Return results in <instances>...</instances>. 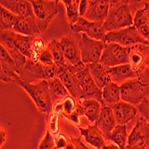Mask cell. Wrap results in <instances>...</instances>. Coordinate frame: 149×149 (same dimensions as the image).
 I'll use <instances>...</instances> for the list:
<instances>
[{
	"label": "cell",
	"instance_id": "1",
	"mask_svg": "<svg viewBox=\"0 0 149 149\" xmlns=\"http://www.w3.org/2000/svg\"><path fill=\"white\" fill-rule=\"evenodd\" d=\"M133 24L134 16L131 15L130 1H110L108 15L103 23L106 33L128 28Z\"/></svg>",
	"mask_w": 149,
	"mask_h": 149
},
{
	"label": "cell",
	"instance_id": "2",
	"mask_svg": "<svg viewBox=\"0 0 149 149\" xmlns=\"http://www.w3.org/2000/svg\"><path fill=\"white\" fill-rule=\"evenodd\" d=\"M15 84L22 87L33 100L38 111L42 113L48 114L53 111V102L50 95L48 81L44 79L36 83H26L20 79H16Z\"/></svg>",
	"mask_w": 149,
	"mask_h": 149
},
{
	"label": "cell",
	"instance_id": "3",
	"mask_svg": "<svg viewBox=\"0 0 149 149\" xmlns=\"http://www.w3.org/2000/svg\"><path fill=\"white\" fill-rule=\"evenodd\" d=\"M34 15L36 16L40 34L46 31L53 19L58 13V4L56 0H31Z\"/></svg>",
	"mask_w": 149,
	"mask_h": 149
},
{
	"label": "cell",
	"instance_id": "4",
	"mask_svg": "<svg viewBox=\"0 0 149 149\" xmlns=\"http://www.w3.org/2000/svg\"><path fill=\"white\" fill-rule=\"evenodd\" d=\"M78 44L81 55V59L85 64L99 63L105 43L101 40L89 38L84 33L78 34Z\"/></svg>",
	"mask_w": 149,
	"mask_h": 149
},
{
	"label": "cell",
	"instance_id": "5",
	"mask_svg": "<svg viewBox=\"0 0 149 149\" xmlns=\"http://www.w3.org/2000/svg\"><path fill=\"white\" fill-rule=\"evenodd\" d=\"M104 43H117L124 47H130L136 45H149L148 40L139 32L134 25L123 30L107 32Z\"/></svg>",
	"mask_w": 149,
	"mask_h": 149
},
{
	"label": "cell",
	"instance_id": "6",
	"mask_svg": "<svg viewBox=\"0 0 149 149\" xmlns=\"http://www.w3.org/2000/svg\"><path fill=\"white\" fill-rule=\"evenodd\" d=\"M147 83H145L140 78L133 79L126 81L120 86V100L133 104L139 105L145 98H146Z\"/></svg>",
	"mask_w": 149,
	"mask_h": 149
},
{
	"label": "cell",
	"instance_id": "7",
	"mask_svg": "<svg viewBox=\"0 0 149 149\" xmlns=\"http://www.w3.org/2000/svg\"><path fill=\"white\" fill-rule=\"evenodd\" d=\"M99 63L106 68L128 64L129 47H124L117 43H105Z\"/></svg>",
	"mask_w": 149,
	"mask_h": 149
},
{
	"label": "cell",
	"instance_id": "8",
	"mask_svg": "<svg viewBox=\"0 0 149 149\" xmlns=\"http://www.w3.org/2000/svg\"><path fill=\"white\" fill-rule=\"evenodd\" d=\"M149 147V125L139 117L128 137L127 149H146Z\"/></svg>",
	"mask_w": 149,
	"mask_h": 149
},
{
	"label": "cell",
	"instance_id": "9",
	"mask_svg": "<svg viewBox=\"0 0 149 149\" xmlns=\"http://www.w3.org/2000/svg\"><path fill=\"white\" fill-rule=\"evenodd\" d=\"M79 85L82 88L86 99H96L102 104V90L97 86L88 71V66L74 74Z\"/></svg>",
	"mask_w": 149,
	"mask_h": 149
},
{
	"label": "cell",
	"instance_id": "10",
	"mask_svg": "<svg viewBox=\"0 0 149 149\" xmlns=\"http://www.w3.org/2000/svg\"><path fill=\"white\" fill-rule=\"evenodd\" d=\"M71 29L77 34L84 33L93 39L104 42L106 31L104 29L102 22H89L84 17H79L77 22L71 26Z\"/></svg>",
	"mask_w": 149,
	"mask_h": 149
},
{
	"label": "cell",
	"instance_id": "11",
	"mask_svg": "<svg viewBox=\"0 0 149 149\" xmlns=\"http://www.w3.org/2000/svg\"><path fill=\"white\" fill-rule=\"evenodd\" d=\"M0 62H1V74H0L1 80L4 82L15 83L19 78L18 67L8 51L2 45L0 46Z\"/></svg>",
	"mask_w": 149,
	"mask_h": 149
},
{
	"label": "cell",
	"instance_id": "12",
	"mask_svg": "<svg viewBox=\"0 0 149 149\" xmlns=\"http://www.w3.org/2000/svg\"><path fill=\"white\" fill-rule=\"evenodd\" d=\"M20 79L26 83H36V81L39 80H47L45 73V67L40 63L33 62L28 59L26 63L22 67L18 72Z\"/></svg>",
	"mask_w": 149,
	"mask_h": 149
},
{
	"label": "cell",
	"instance_id": "13",
	"mask_svg": "<svg viewBox=\"0 0 149 149\" xmlns=\"http://www.w3.org/2000/svg\"><path fill=\"white\" fill-rule=\"evenodd\" d=\"M63 55L67 63L71 65H78L82 62L78 41L71 35H66L59 39Z\"/></svg>",
	"mask_w": 149,
	"mask_h": 149
},
{
	"label": "cell",
	"instance_id": "14",
	"mask_svg": "<svg viewBox=\"0 0 149 149\" xmlns=\"http://www.w3.org/2000/svg\"><path fill=\"white\" fill-rule=\"evenodd\" d=\"M109 8V0H89L88 9L84 18L89 22L104 23L107 18Z\"/></svg>",
	"mask_w": 149,
	"mask_h": 149
},
{
	"label": "cell",
	"instance_id": "15",
	"mask_svg": "<svg viewBox=\"0 0 149 149\" xmlns=\"http://www.w3.org/2000/svg\"><path fill=\"white\" fill-rule=\"evenodd\" d=\"M146 46L136 45L129 47V64L131 69L143 79V72L146 64Z\"/></svg>",
	"mask_w": 149,
	"mask_h": 149
},
{
	"label": "cell",
	"instance_id": "16",
	"mask_svg": "<svg viewBox=\"0 0 149 149\" xmlns=\"http://www.w3.org/2000/svg\"><path fill=\"white\" fill-rule=\"evenodd\" d=\"M99 130L104 135V139L110 140L112 131L118 125L116 119L114 117L113 109L108 106H102V111L100 116L96 123Z\"/></svg>",
	"mask_w": 149,
	"mask_h": 149
},
{
	"label": "cell",
	"instance_id": "17",
	"mask_svg": "<svg viewBox=\"0 0 149 149\" xmlns=\"http://www.w3.org/2000/svg\"><path fill=\"white\" fill-rule=\"evenodd\" d=\"M117 123L120 125H127L130 120L137 116L139 111L137 106L129 103L120 101L112 107Z\"/></svg>",
	"mask_w": 149,
	"mask_h": 149
},
{
	"label": "cell",
	"instance_id": "18",
	"mask_svg": "<svg viewBox=\"0 0 149 149\" xmlns=\"http://www.w3.org/2000/svg\"><path fill=\"white\" fill-rule=\"evenodd\" d=\"M0 6L19 17L25 18L34 15L33 6L31 1L27 0H1Z\"/></svg>",
	"mask_w": 149,
	"mask_h": 149
},
{
	"label": "cell",
	"instance_id": "19",
	"mask_svg": "<svg viewBox=\"0 0 149 149\" xmlns=\"http://www.w3.org/2000/svg\"><path fill=\"white\" fill-rule=\"evenodd\" d=\"M78 129L85 142L95 149H102L106 145L104 135L96 123L95 125H88L87 128L78 126Z\"/></svg>",
	"mask_w": 149,
	"mask_h": 149
},
{
	"label": "cell",
	"instance_id": "20",
	"mask_svg": "<svg viewBox=\"0 0 149 149\" xmlns=\"http://www.w3.org/2000/svg\"><path fill=\"white\" fill-rule=\"evenodd\" d=\"M107 72L109 73L112 82L119 86L123 85L128 80L139 78V76L131 69L129 63L107 68Z\"/></svg>",
	"mask_w": 149,
	"mask_h": 149
},
{
	"label": "cell",
	"instance_id": "21",
	"mask_svg": "<svg viewBox=\"0 0 149 149\" xmlns=\"http://www.w3.org/2000/svg\"><path fill=\"white\" fill-rule=\"evenodd\" d=\"M13 31L24 36H38L40 34L38 22L35 15L30 17H20L17 22L13 27Z\"/></svg>",
	"mask_w": 149,
	"mask_h": 149
},
{
	"label": "cell",
	"instance_id": "22",
	"mask_svg": "<svg viewBox=\"0 0 149 149\" xmlns=\"http://www.w3.org/2000/svg\"><path fill=\"white\" fill-rule=\"evenodd\" d=\"M61 81L65 86L66 89L68 90L70 96L76 99L77 101H79L81 99L85 98V94L79 85L76 78L74 77L73 74H72L70 72H68L66 69L59 75L58 77Z\"/></svg>",
	"mask_w": 149,
	"mask_h": 149
},
{
	"label": "cell",
	"instance_id": "23",
	"mask_svg": "<svg viewBox=\"0 0 149 149\" xmlns=\"http://www.w3.org/2000/svg\"><path fill=\"white\" fill-rule=\"evenodd\" d=\"M79 106L83 116H86L89 121L96 123L102 111V104L96 99H81L78 101Z\"/></svg>",
	"mask_w": 149,
	"mask_h": 149
},
{
	"label": "cell",
	"instance_id": "24",
	"mask_svg": "<svg viewBox=\"0 0 149 149\" xmlns=\"http://www.w3.org/2000/svg\"><path fill=\"white\" fill-rule=\"evenodd\" d=\"M10 34H11V38L15 46L16 47V48L24 55L27 58L31 59V47L33 45V42L36 38L37 36H32V37H29V36H24L19 33H16L13 31H10Z\"/></svg>",
	"mask_w": 149,
	"mask_h": 149
},
{
	"label": "cell",
	"instance_id": "25",
	"mask_svg": "<svg viewBox=\"0 0 149 149\" xmlns=\"http://www.w3.org/2000/svg\"><path fill=\"white\" fill-rule=\"evenodd\" d=\"M88 71L95 81L97 86L102 90L107 84L111 82V79L109 76V73L107 72V68L103 66L101 63H91L88 64Z\"/></svg>",
	"mask_w": 149,
	"mask_h": 149
},
{
	"label": "cell",
	"instance_id": "26",
	"mask_svg": "<svg viewBox=\"0 0 149 149\" xmlns=\"http://www.w3.org/2000/svg\"><path fill=\"white\" fill-rule=\"evenodd\" d=\"M120 101V86L111 81L102 89V105L112 108Z\"/></svg>",
	"mask_w": 149,
	"mask_h": 149
},
{
	"label": "cell",
	"instance_id": "27",
	"mask_svg": "<svg viewBox=\"0 0 149 149\" xmlns=\"http://www.w3.org/2000/svg\"><path fill=\"white\" fill-rule=\"evenodd\" d=\"M48 86L50 90V95L53 103H56L61 100H63L65 97H69V92L66 89L65 86L61 81L59 78H56L53 79H49Z\"/></svg>",
	"mask_w": 149,
	"mask_h": 149
},
{
	"label": "cell",
	"instance_id": "28",
	"mask_svg": "<svg viewBox=\"0 0 149 149\" xmlns=\"http://www.w3.org/2000/svg\"><path fill=\"white\" fill-rule=\"evenodd\" d=\"M139 32L149 41V20L145 8H139L134 15V24Z\"/></svg>",
	"mask_w": 149,
	"mask_h": 149
},
{
	"label": "cell",
	"instance_id": "29",
	"mask_svg": "<svg viewBox=\"0 0 149 149\" xmlns=\"http://www.w3.org/2000/svg\"><path fill=\"white\" fill-rule=\"evenodd\" d=\"M47 47L49 49V51L52 54L55 64L57 65L58 67H60V68H66L67 62L65 60V57H64L63 52L59 40H57L56 38L52 39L51 41L47 45Z\"/></svg>",
	"mask_w": 149,
	"mask_h": 149
},
{
	"label": "cell",
	"instance_id": "30",
	"mask_svg": "<svg viewBox=\"0 0 149 149\" xmlns=\"http://www.w3.org/2000/svg\"><path fill=\"white\" fill-rule=\"evenodd\" d=\"M128 137L129 135L127 132V126L118 124L111 133L110 141L118 146L120 149H127Z\"/></svg>",
	"mask_w": 149,
	"mask_h": 149
},
{
	"label": "cell",
	"instance_id": "31",
	"mask_svg": "<svg viewBox=\"0 0 149 149\" xmlns=\"http://www.w3.org/2000/svg\"><path fill=\"white\" fill-rule=\"evenodd\" d=\"M62 2L65 6L66 20L71 27L73 24H75L80 17L79 13V0H63Z\"/></svg>",
	"mask_w": 149,
	"mask_h": 149
},
{
	"label": "cell",
	"instance_id": "32",
	"mask_svg": "<svg viewBox=\"0 0 149 149\" xmlns=\"http://www.w3.org/2000/svg\"><path fill=\"white\" fill-rule=\"evenodd\" d=\"M20 17L4 7L0 8V29L1 31H12Z\"/></svg>",
	"mask_w": 149,
	"mask_h": 149
},
{
	"label": "cell",
	"instance_id": "33",
	"mask_svg": "<svg viewBox=\"0 0 149 149\" xmlns=\"http://www.w3.org/2000/svg\"><path fill=\"white\" fill-rule=\"evenodd\" d=\"M47 47V45H45L44 41L42 40V38H40L38 36L36 37L32 47H31V60H32L33 62L38 63V59L39 56L41 55V53L44 51V49Z\"/></svg>",
	"mask_w": 149,
	"mask_h": 149
},
{
	"label": "cell",
	"instance_id": "34",
	"mask_svg": "<svg viewBox=\"0 0 149 149\" xmlns=\"http://www.w3.org/2000/svg\"><path fill=\"white\" fill-rule=\"evenodd\" d=\"M77 106H78V101L72 97L71 96L65 97L63 100V115L68 116L72 114L74 112L77 110Z\"/></svg>",
	"mask_w": 149,
	"mask_h": 149
},
{
	"label": "cell",
	"instance_id": "35",
	"mask_svg": "<svg viewBox=\"0 0 149 149\" xmlns=\"http://www.w3.org/2000/svg\"><path fill=\"white\" fill-rule=\"evenodd\" d=\"M59 113L52 111L48 119V131L52 135H56L59 131Z\"/></svg>",
	"mask_w": 149,
	"mask_h": 149
},
{
	"label": "cell",
	"instance_id": "36",
	"mask_svg": "<svg viewBox=\"0 0 149 149\" xmlns=\"http://www.w3.org/2000/svg\"><path fill=\"white\" fill-rule=\"evenodd\" d=\"M38 149H56L55 145V138L53 135L47 130L45 137L42 139L38 145Z\"/></svg>",
	"mask_w": 149,
	"mask_h": 149
},
{
	"label": "cell",
	"instance_id": "37",
	"mask_svg": "<svg viewBox=\"0 0 149 149\" xmlns=\"http://www.w3.org/2000/svg\"><path fill=\"white\" fill-rule=\"evenodd\" d=\"M138 111L140 113V116L143 117V119L146 121L149 125V100L145 98L139 105H137Z\"/></svg>",
	"mask_w": 149,
	"mask_h": 149
},
{
	"label": "cell",
	"instance_id": "38",
	"mask_svg": "<svg viewBox=\"0 0 149 149\" xmlns=\"http://www.w3.org/2000/svg\"><path fill=\"white\" fill-rule=\"evenodd\" d=\"M38 63H40L44 66H49V65L55 64L53 56H52V54L47 47H46L44 49V51L41 53V55H40L39 59H38Z\"/></svg>",
	"mask_w": 149,
	"mask_h": 149
},
{
	"label": "cell",
	"instance_id": "39",
	"mask_svg": "<svg viewBox=\"0 0 149 149\" xmlns=\"http://www.w3.org/2000/svg\"><path fill=\"white\" fill-rule=\"evenodd\" d=\"M70 142L71 139H68L63 134H59L55 137V145L56 149H65Z\"/></svg>",
	"mask_w": 149,
	"mask_h": 149
},
{
	"label": "cell",
	"instance_id": "40",
	"mask_svg": "<svg viewBox=\"0 0 149 149\" xmlns=\"http://www.w3.org/2000/svg\"><path fill=\"white\" fill-rule=\"evenodd\" d=\"M89 5V0H80L79 6V13L80 17H84L88 9Z\"/></svg>",
	"mask_w": 149,
	"mask_h": 149
},
{
	"label": "cell",
	"instance_id": "41",
	"mask_svg": "<svg viewBox=\"0 0 149 149\" xmlns=\"http://www.w3.org/2000/svg\"><path fill=\"white\" fill-rule=\"evenodd\" d=\"M72 142L74 144L76 149H90L89 147H88L79 138H70Z\"/></svg>",
	"mask_w": 149,
	"mask_h": 149
},
{
	"label": "cell",
	"instance_id": "42",
	"mask_svg": "<svg viewBox=\"0 0 149 149\" xmlns=\"http://www.w3.org/2000/svg\"><path fill=\"white\" fill-rule=\"evenodd\" d=\"M6 140V133L4 130H0V145H1V146L5 144Z\"/></svg>",
	"mask_w": 149,
	"mask_h": 149
},
{
	"label": "cell",
	"instance_id": "43",
	"mask_svg": "<svg viewBox=\"0 0 149 149\" xmlns=\"http://www.w3.org/2000/svg\"><path fill=\"white\" fill-rule=\"evenodd\" d=\"M146 64L149 67V45L146 46Z\"/></svg>",
	"mask_w": 149,
	"mask_h": 149
},
{
	"label": "cell",
	"instance_id": "44",
	"mask_svg": "<svg viewBox=\"0 0 149 149\" xmlns=\"http://www.w3.org/2000/svg\"><path fill=\"white\" fill-rule=\"evenodd\" d=\"M115 147V145H105L102 149H114Z\"/></svg>",
	"mask_w": 149,
	"mask_h": 149
},
{
	"label": "cell",
	"instance_id": "45",
	"mask_svg": "<svg viewBox=\"0 0 149 149\" xmlns=\"http://www.w3.org/2000/svg\"><path fill=\"white\" fill-rule=\"evenodd\" d=\"M145 10L147 13V16H148V20H149V3H145Z\"/></svg>",
	"mask_w": 149,
	"mask_h": 149
},
{
	"label": "cell",
	"instance_id": "46",
	"mask_svg": "<svg viewBox=\"0 0 149 149\" xmlns=\"http://www.w3.org/2000/svg\"><path fill=\"white\" fill-rule=\"evenodd\" d=\"M65 149H76V147H75L74 144H73V143L72 142V140H71V142L69 143V145L67 146V147H66Z\"/></svg>",
	"mask_w": 149,
	"mask_h": 149
},
{
	"label": "cell",
	"instance_id": "47",
	"mask_svg": "<svg viewBox=\"0 0 149 149\" xmlns=\"http://www.w3.org/2000/svg\"></svg>",
	"mask_w": 149,
	"mask_h": 149
},
{
	"label": "cell",
	"instance_id": "48",
	"mask_svg": "<svg viewBox=\"0 0 149 149\" xmlns=\"http://www.w3.org/2000/svg\"><path fill=\"white\" fill-rule=\"evenodd\" d=\"M148 100H149V99H148Z\"/></svg>",
	"mask_w": 149,
	"mask_h": 149
}]
</instances>
